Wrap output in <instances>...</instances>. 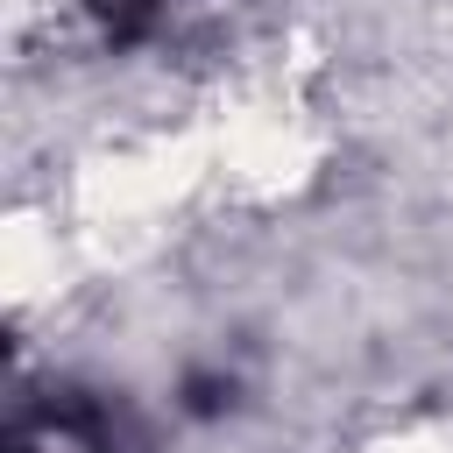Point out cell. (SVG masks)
<instances>
[{
	"instance_id": "obj_1",
	"label": "cell",
	"mask_w": 453,
	"mask_h": 453,
	"mask_svg": "<svg viewBox=\"0 0 453 453\" xmlns=\"http://www.w3.org/2000/svg\"><path fill=\"white\" fill-rule=\"evenodd\" d=\"M368 453H453V446L432 439V432H396V439H375Z\"/></svg>"
}]
</instances>
